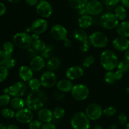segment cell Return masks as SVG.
Here are the masks:
<instances>
[{"instance_id":"1","label":"cell","mask_w":129,"mask_h":129,"mask_svg":"<svg viewBox=\"0 0 129 129\" xmlns=\"http://www.w3.org/2000/svg\"><path fill=\"white\" fill-rule=\"evenodd\" d=\"M47 101V96L42 89L31 91L25 100V105L31 110H38L42 108Z\"/></svg>"},{"instance_id":"2","label":"cell","mask_w":129,"mask_h":129,"mask_svg":"<svg viewBox=\"0 0 129 129\" xmlns=\"http://www.w3.org/2000/svg\"><path fill=\"white\" fill-rule=\"evenodd\" d=\"M100 61L101 65L106 71H110L117 68L118 59L114 52L111 50H105L101 54Z\"/></svg>"},{"instance_id":"3","label":"cell","mask_w":129,"mask_h":129,"mask_svg":"<svg viewBox=\"0 0 129 129\" xmlns=\"http://www.w3.org/2000/svg\"><path fill=\"white\" fill-rule=\"evenodd\" d=\"M71 125L73 129H89L90 121L86 113L79 112L73 115Z\"/></svg>"},{"instance_id":"4","label":"cell","mask_w":129,"mask_h":129,"mask_svg":"<svg viewBox=\"0 0 129 129\" xmlns=\"http://www.w3.org/2000/svg\"><path fill=\"white\" fill-rule=\"evenodd\" d=\"M32 41L31 36L26 32H18L15 34L13 38L15 45L21 49H28L31 46Z\"/></svg>"},{"instance_id":"5","label":"cell","mask_w":129,"mask_h":129,"mask_svg":"<svg viewBox=\"0 0 129 129\" xmlns=\"http://www.w3.org/2000/svg\"><path fill=\"white\" fill-rule=\"evenodd\" d=\"M88 40L91 46L96 48H105L109 43V40L107 35L100 31L92 33L88 37Z\"/></svg>"},{"instance_id":"6","label":"cell","mask_w":129,"mask_h":129,"mask_svg":"<svg viewBox=\"0 0 129 129\" xmlns=\"http://www.w3.org/2000/svg\"><path fill=\"white\" fill-rule=\"evenodd\" d=\"M100 23L103 28L107 30H113L118 26L119 24V20L116 17L115 14L111 12H107L101 16Z\"/></svg>"},{"instance_id":"7","label":"cell","mask_w":129,"mask_h":129,"mask_svg":"<svg viewBox=\"0 0 129 129\" xmlns=\"http://www.w3.org/2000/svg\"><path fill=\"white\" fill-rule=\"evenodd\" d=\"M71 95L76 101H84L89 94V89L87 86L83 84H76L71 90Z\"/></svg>"},{"instance_id":"8","label":"cell","mask_w":129,"mask_h":129,"mask_svg":"<svg viewBox=\"0 0 129 129\" xmlns=\"http://www.w3.org/2000/svg\"><path fill=\"white\" fill-rule=\"evenodd\" d=\"M85 113L89 120H97L102 117L103 115V109L100 105L96 103H93L86 107Z\"/></svg>"},{"instance_id":"9","label":"cell","mask_w":129,"mask_h":129,"mask_svg":"<svg viewBox=\"0 0 129 129\" xmlns=\"http://www.w3.org/2000/svg\"><path fill=\"white\" fill-rule=\"evenodd\" d=\"M40 80L41 82L42 86L47 89L52 88L57 83V76L55 75L54 71L49 70L45 71L42 74Z\"/></svg>"},{"instance_id":"10","label":"cell","mask_w":129,"mask_h":129,"mask_svg":"<svg viewBox=\"0 0 129 129\" xmlns=\"http://www.w3.org/2000/svg\"><path fill=\"white\" fill-rule=\"evenodd\" d=\"M36 11L40 17L47 18L52 15L53 8L49 1L46 0H40L37 5Z\"/></svg>"},{"instance_id":"11","label":"cell","mask_w":129,"mask_h":129,"mask_svg":"<svg viewBox=\"0 0 129 129\" xmlns=\"http://www.w3.org/2000/svg\"><path fill=\"white\" fill-rule=\"evenodd\" d=\"M15 118L16 120L21 123H29L34 119V114L32 110L28 108H23L18 110L15 113Z\"/></svg>"},{"instance_id":"12","label":"cell","mask_w":129,"mask_h":129,"mask_svg":"<svg viewBox=\"0 0 129 129\" xmlns=\"http://www.w3.org/2000/svg\"><path fill=\"white\" fill-rule=\"evenodd\" d=\"M103 4L98 0H91L88 1L85 6L86 11L90 16H97L102 12Z\"/></svg>"},{"instance_id":"13","label":"cell","mask_w":129,"mask_h":129,"mask_svg":"<svg viewBox=\"0 0 129 129\" xmlns=\"http://www.w3.org/2000/svg\"><path fill=\"white\" fill-rule=\"evenodd\" d=\"M8 88V94L13 97H21L25 94L27 89L26 85L21 81L16 82Z\"/></svg>"},{"instance_id":"14","label":"cell","mask_w":129,"mask_h":129,"mask_svg":"<svg viewBox=\"0 0 129 129\" xmlns=\"http://www.w3.org/2000/svg\"><path fill=\"white\" fill-rule=\"evenodd\" d=\"M50 34L52 38L58 41H63L68 36V30L66 27L60 24L54 25L50 30Z\"/></svg>"},{"instance_id":"15","label":"cell","mask_w":129,"mask_h":129,"mask_svg":"<svg viewBox=\"0 0 129 129\" xmlns=\"http://www.w3.org/2000/svg\"><path fill=\"white\" fill-rule=\"evenodd\" d=\"M48 28V23L45 18H38L33 21L30 28L34 34H42L45 32Z\"/></svg>"},{"instance_id":"16","label":"cell","mask_w":129,"mask_h":129,"mask_svg":"<svg viewBox=\"0 0 129 129\" xmlns=\"http://www.w3.org/2000/svg\"><path fill=\"white\" fill-rule=\"evenodd\" d=\"M84 69L79 66H74L68 68L66 71V76L70 80H75L82 77L84 74Z\"/></svg>"},{"instance_id":"17","label":"cell","mask_w":129,"mask_h":129,"mask_svg":"<svg viewBox=\"0 0 129 129\" xmlns=\"http://www.w3.org/2000/svg\"><path fill=\"white\" fill-rule=\"evenodd\" d=\"M112 45L118 51H126L129 49V40L127 37L118 36L113 40Z\"/></svg>"},{"instance_id":"18","label":"cell","mask_w":129,"mask_h":129,"mask_svg":"<svg viewBox=\"0 0 129 129\" xmlns=\"http://www.w3.org/2000/svg\"><path fill=\"white\" fill-rule=\"evenodd\" d=\"M45 66V59L41 55H36L31 60L30 67L33 71L39 72L44 69Z\"/></svg>"},{"instance_id":"19","label":"cell","mask_w":129,"mask_h":129,"mask_svg":"<svg viewBox=\"0 0 129 129\" xmlns=\"http://www.w3.org/2000/svg\"><path fill=\"white\" fill-rule=\"evenodd\" d=\"M37 117L39 120L44 123L50 122L54 118L53 112L49 108H41L39 110L37 113Z\"/></svg>"},{"instance_id":"20","label":"cell","mask_w":129,"mask_h":129,"mask_svg":"<svg viewBox=\"0 0 129 129\" xmlns=\"http://www.w3.org/2000/svg\"><path fill=\"white\" fill-rule=\"evenodd\" d=\"M34 71L30 66H22L19 69V76L25 82L29 81L33 78Z\"/></svg>"},{"instance_id":"21","label":"cell","mask_w":129,"mask_h":129,"mask_svg":"<svg viewBox=\"0 0 129 129\" xmlns=\"http://www.w3.org/2000/svg\"><path fill=\"white\" fill-rule=\"evenodd\" d=\"M57 88L58 90L63 92V93H68L69 91H71L73 89V85L71 80L69 79H63L58 81L56 84Z\"/></svg>"},{"instance_id":"22","label":"cell","mask_w":129,"mask_h":129,"mask_svg":"<svg viewBox=\"0 0 129 129\" xmlns=\"http://www.w3.org/2000/svg\"><path fill=\"white\" fill-rule=\"evenodd\" d=\"M116 31L119 36L129 37V21H123L118 24Z\"/></svg>"},{"instance_id":"23","label":"cell","mask_w":129,"mask_h":129,"mask_svg":"<svg viewBox=\"0 0 129 129\" xmlns=\"http://www.w3.org/2000/svg\"><path fill=\"white\" fill-rule=\"evenodd\" d=\"M78 23L80 28L87 29L90 27L93 24V18L91 16L86 14L79 17V18L78 19Z\"/></svg>"},{"instance_id":"24","label":"cell","mask_w":129,"mask_h":129,"mask_svg":"<svg viewBox=\"0 0 129 129\" xmlns=\"http://www.w3.org/2000/svg\"><path fill=\"white\" fill-rule=\"evenodd\" d=\"M60 59L57 57H52L49 58L47 62V68L49 71H55L58 70L59 68H60Z\"/></svg>"},{"instance_id":"25","label":"cell","mask_w":129,"mask_h":129,"mask_svg":"<svg viewBox=\"0 0 129 129\" xmlns=\"http://www.w3.org/2000/svg\"><path fill=\"white\" fill-rule=\"evenodd\" d=\"M116 17L121 21H124L127 17V11L126 8L122 5H117L114 11Z\"/></svg>"},{"instance_id":"26","label":"cell","mask_w":129,"mask_h":129,"mask_svg":"<svg viewBox=\"0 0 129 129\" xmlns=\"http://www.w3.org/2000/svg\"><path fill=\"white\" fill-rule=\"evenodd\" d=\"M10 107L15 110H20L24 108L25 105V102L20 97H13L10 101Z\"/></svg>"},{"instance_id":"27","label":"cell","mask_w":129,"mask_h":129,"mask_svg":"<svg viewBox=\"0 0 129 129\" xmlns=\"http://www.w3.org/2000/svg\"><path fill=\"white\" fill-rule=\"evenodd\" d=\"M73 37L74 39L80 42L88 40V36L86 32L83 29H76L73 32Z\"/></svg>"},{"instance_id":"28","label":"cell","mask_w":129,"mask_h":129,"mask_svg":"<svg viewBox=\"0 0 129 129\" xmlns=\"http://www.w3.org/2000/svg\"><path fill=\"white\" fill-rule=\"evenodd\" d=\"M69 6L73 9L79 10L84 8L88 3V0H68Z\"/></svg>"},{"instance_id":"29","label":"cell","mask_w":129,"mask_h":129,"mask_svg":"<svg viewBox=\"0 0 129 129\" xmlns=\"http://www.w3.org/2000/svg\"><path fill=\"white\" fill-rule=\"evenodd\" d=\"M46 44L43 40H40V39L37 40H33L32 44H31V47L37 50V52H42L46 47Z\"/></svg>"},{"instance_id":"30","label":"cell","mask_w":129,"mask_h":129,"mask_svg":"<svg viewBox=\"0 0 129 129\" xmlns=\"http://www.w3.org/2000/svg\"><path fill=\"white\" fill-rule=\"evenodd\" d=\"M54 51V47L52 45H47L45 49L41 52V56L44 59H49L52 56Z\"/></svg>"},{"instance_id":"31","label":"cell","mask_w":129,"mask_h":129,"mask_svg":"<svg viewBox=\"0 0 129 129\" xmlns=\"http://www.w3.org/2000/svg\"><path fill=\"white\" fill-rule=\"evenodd\" d=\"M28 86L30 89H31V91L37 90V89H40L42 84L40 79L33 78L28 81Z\"/></svg>"},{"instance_id":"32","label":"cell","mask_w":129,"mask_h":129,"mask_svg":"<svg viewBox=\"0 0 129 129\" xmlns=\"http://www.w3.org/2000/svg\"><path fill=\"white\" fill-rule=\"evenodd\" d=\"M105 81L108 84H114L115 81H117L114 72H113L112 71H107V73L105 75Z\"/></svg>"},{"instance_id":"33","label":"cell","mask_w":129,"mask_h":129,"mask_svg":"<svg viewBox=\"0 0 129 129\" xmlns=\"http://www.w3.org/2000/svg\"><path fill=\"white\" fill-rule=\"evenodd\" d=\"M65 110L62 107H56L53 111L54 118L57 120H60L65 115Z\"/></svg>"},{"instance_id":"34","label":"cell","mask_w":129,"mask_h":129,"mask_svg":"<svg viewBox=\"0 0 129 129\" xmlns=\"http://www.w3.org/2000/svg\"><path fill=\"white\" fill-rule=\"evenodd\" d=\"M1 114L3 117L6 119H11L15 117V113L13 110L10 108H4L1 112Z\"/></svg>"},{"instance_id":"35","label":"cell","mask_w":129,"mask_h":129,"mask_svg":"<svg viewBox=\"0 0 129 129\" xmlns=\"http://www.w3.org/2000/svg\"><path fill=\"white\" fill-rule=\"evenodd\" d=\"M95 61V58L93 55H88L86 57L83 61V66L84 68H88L93 66Z\"/></svg>"},{"instance_id":"36","label":"cell","mask_w":129,"mask_h":129,"mask_svg":"<svg viewBox=\"0 0 129 129\" xmlns=\"http://www.w3.org/2000/svg\"><path fill=\"white\" fill-rule=\"evenodd\" d=\"M11 98H10V95L8 93H4L0 96V107H6V105L10 103Z\"/></svg>"},{"instance_id":"37","label":"cell","mask_w":129,"mask_h":129,"mask_svg":"<svg viewBox=\"0 0 129 129\" xmlns=\"http://www.w3.org/2000/svg\"><path fill=\"white\" fill-rule=\"evenodd\" d=\"M11 57V55L7 54L3 50H0V66H5Z\"/></svg>"},{"instance_id":"38","label":"cell","mask_w":129,"mask_h":129,"mask_svg":"<svg viewBox=\"0 0 129 129\" xmlns=\"http://www.w3.org/2000/svg\"><path fill=\"white\" fill-rule=\"evenodd\" d=\"M117 68L118 70L123 72V73H127L129 71V63L126 62L125 60H121L120 62H118Z\"/></svg>"},{"instance_id":"39","label":"cell","mask_w":129,"mask_h":129,"mask_svg":"<svg viewBox=\"0 0 129 129\" xmlns=\"http://www.w3.org/2000/svg\"><path fill=\"white\" fill-rule=\"evenodd\" d=\"M9 69L5 66H0V83L3 82L8 76Z\"/></svg>"},{"instance_id":"40","label":"cell","mask_w":129,"mask_h":129,"mask_svg":"<svg viewBox=\"0 0 129 129\" xmlns=\"http://www.w3.org/2000/svg\"><path fill=\"white\" fill-rule=\"evenodd\" d=\"M14 45L15 44L11 42H6L4 43L3 45V49L4 51L6 52L7 54L11 55L14 50Z\"/></svg>"},{"instance_id":"41","label":"cell","mask_w":129,"mask_h":129,"mask_svg":"<svg viewBox=\"0 0 129 129\" xmlns=\"http://www.w3.org/2000/svg\"><path fill=\"white\" fill-rule=\"evenodd\" d=\"M117 113V110L114 107H108L103 110V114L107 117H112Z\"/></svg>"},{"instance_id":"42","label":"cell","mask_w":129,"mask_h":129,"mask_svg":"<svg viewBox=\"0 0 129 129\" xmlns=\"http://www.w3.org/2000/svg\"><path fill=\"white\" fill-rule=\"evenodd\" d=\"M91 46V45L90 42H89V40H87L81 42V44L79 46V49H80L81 52H88L90 50Z\"/></svg>"},{"instance_id":"43","label":"cell","mask_w":129,"mask_h":129,"mask_svg":"<svg viewBox=\"0 0 129 129\" xmlns=\"http://www.w3.org/2000/svg\"><path fill=\"white\" fill-rule=\"evenodd\" d=\"M42 122L40 120H32L29 123L30 129H40L42 127Z\"/></svg>"},{"instance_id":"44","label":"cell","mask_w":129,"mask_h":129,"mask_svg":"<svg viewBox=\"0 0 129 129\" xmlns=\"http://www.w3.org/2000/svg\"><path fill=\"white\" fill-rule=\"evenodd\" d=\"M118 120L120 124L122 126L126 125L127 123H128V118H127V115H126L125 113H120V114L118 115Z\"/></svg>"},{"instance_id":"45","label":"cell","mask_w":129,"mask_h":129,"mask_svg":"<svg viewBox=\"0 0 129 129\" xmlns=\"http://www.w3.org/2000/svg\"><path fill=\"white\" fill-rule=\"evenodd\" d=\"M100 1L107 6H117L120 2V0H100Z\"/></svg>"},{"instance_id":"46","label":"cell","mask_w":129,"mask_h":129,"mask_svg":"<svg viewBox=\"0 0 129 129\" xmlns=\"http://www.w3.org/2000/svg\"><path fill=\"white\" fill-rule=\"evenodd\" d=\"M16 60H15V59H13V58L11 57L10 59H9L8 61L6 63V64H5V66L8 69H12V68H13L14 67L16 66Z\"/></svg>"},{"instance_id":"47","label":"cell","mask_w":129,"mask_h":129,"mask_svg":"<svg viewBox=\"0 0 129 129\" xmlns=\"http://www.w3.org/2000/svg\"><path fill=\"white\" fill-rule=\"evenodd\" d=\"M54 97L56 100H62L64 98V94L63 92L59 90H57L54 93Z\"/></svg>"},{"instance_id":"48","label":"cell","mask_w":129,"mask_h":129,"mask_svg":"<svg viewBox=\"0 0 129 129\" xmlns=\"http://www.w3.org/2000/svg\"><path fill=\"white\" fill-rule=\"evenodd\" d=\"M41 129H56V127L55 125L52 123L51 122H47L42 125Z\"/></svg>"},{"instance_id":"49","label":"cell","mask_w":129,"mask_h":129,"mask_svg":"<svg viewBox=\"0 0 129 129\" xmlns=\"http://www.w3.org/2000/svg\"><path fill=\"white\" fill-rule=\"evenodd\" d=\"M6 12V7L4 3L0 2V16L5 15Z\"/></svg>"},{"instance_id":"50","label":"cell","mask_w":129,"mask_h":129,"mask_svg":"<svg viewBox=\"0 0 129 129\" xmlns=\"http://www.w3.org/2000/svg\"><path fill=\"white\" fill-rule=\"evenodd\" d=\"M115 78H116V79H117V81L121 80L123 76V72L117 70V71L115 72Z\"/></svg>"},{"instance_id":"51","label":"cell","mask_w":129,"mask_h":129,"mask_svg":"<svg viewBox=\"0 0 129 129\" xmlns=\"http://www.w3.org/2000/svg\"><path fill=\"white\" fill-rule=\"evenodd\" d=\"M63 43H64V45L66 47H71L72 46V44H73V43H72V41L70 40V39H68V38H66V39H64V40H63Z\"/></svg>"},{"instance_id":"52","label":"cell","mask_w":129,"mask_h":129,"mask_svg":"<svg viewBox=\"0 0 129 129\" xmlns=\"http://www.w3.org/2000/svg\"><path fill=\"white\" fill-rule=\"evenodd\" d=\"M25 1L27 3V5L31 6H36L39 2V0H25Z\"/></svg>"},{"instance_id":"53","label":"cell","mask_w":129,"mask_h":129,"mask_svg":"<svg viewBox=\"0 0 129 129\" xmlns=\"http://www.w3.org/2000/svg\"><path fill=\"white\" fill-rule=\"evenodd\" d=\"M78 14H79V15H80L81 16H83V15H85L87 14L86 11L85 7L82 8H80V9H79V10H78Z\"/></svg>"},{"instance_id":"54","label":"cell","mask_w":129,"mask_h":129,"mask_svg":"<svg viewBox=\"0 0 129 129\" xmlns=\"http://www.w3.org/2000/svg\"><path fill=\"white\" fill-rule=\"evenodd\" d=\"M120 2L124 7L129 8V0H120Z\"/></svg>"},{"instance_id":"55","label":"cell","mask_w":129,"mask_h":129,"mask_svg":"<svg viewBox=\"0 0 129 129\" xmlns=\"http://www.w3.org/2000/svg\"><path fill=\"white\" fill-rule=\"evenodd\" d=\"M124 60L129 63V49L126 50L124 54Z\"/></svg>"},{"instance_id":"56","label":"cell","mask_w":129,"mask_h":129,"mask_svg":"<svg viewBox=\"0 0 129 129\" xmlns=\"http://www.w3.org/2000/svg\"><path fill=\"white\" fill-rule=\"evenodd\" d=\"M31 38H32V40H37V39H40V35L39 34H33L32 35H31Z\"/></svg>"},{"instance_id":"57","label":"cell","mask_w":129,"mask_h":129,"mask_svg":"<svg viewBox=\"0 0 129 129\" xmlns=\"http://www.w3.org/2000/svg\"><path fill=\"white\" fill-rule=\"evenodd\" d=\"M6 129H20L18 127L15 125H10L6 127Z\"/></svg>"},{"instance_id":"58","label":"cell","mask_w":129,"mask_h":129,"mask_svg":"<svg viewBox=\"0 0 129 129\" xmlns=\"http://www.w3.org/2000/svg\"><path fill=\"white\" fill-rule=\"evenodd\" d=\"M8 1L12 4H17L21 0H8Z\"/></svg>"},{"instance_id":"59","label":"cell","mask_w":129,"mask_h":129,"mask_svg":"<svg viewBox=\"0 0 129 129\" xmlns=\"http://www.w3.org/2000/svg\"><path fill=\"white\" fill-rule=\"evenodd\" d=\"M108 129H118V127L117 125H112L110 126Z\"/></svg>"},{"instance_id":"60","label":"cell","mask_w":129,"mask_h":129,"mask_svg":"<svg viewBox=\"0 0 129 129\" xmlns=\"http://www.w3.org/2000/svg\"><path fill=\"white\" fill-rule=\"evenodd\" d=\"M94 129H103V127L102 125H97L94 127Z\"/></svg>"},{"instance_id":"61","label":"cell","mask_w":129,"mask_h":129,"mask_svg":"<svg viewBox=\"0 0 129 129\" xmlns=\"http://www.w3.org/2000/svg\"><path fill=\"white\" fill-rule=\"evenodd\" d=\"M0 129H6V127L4 125L0 123Z\"/></svg>"},{"instance_id":"62","label":"cell","mask_w":129,"mask_h":129,"mask_svg":"<svg viewBox=\"0 0 129 129\" xmlns=\"http://www.w3.org/2000/svg\"><path fill=\"white\" fill-rule=\"evenodd\" d=\"M125 91H126V93H127L128 94H129V87H127V88H126Z\"/></svg>"},{"instance_id":"63","label":"cell","mask_w":129,"mask_h":129,"mask_svg":"<svg viewBox=\"0 0 129 129\" xmlns=\"http://www.w3.org/2000/svg\"><path fill=\"white\" fill-rule=\"evenodd\" d=\"M125 129H129V122H128V123H127V124H126Z\"/></svg>"}]
</instances>
